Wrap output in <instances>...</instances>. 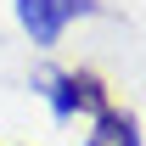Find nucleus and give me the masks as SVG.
<instances>
[{"mask_svg": "<svg viewBox=\"0 0 146 146\" xmlns=\"http://www.w3.org/2000/svg\"><path fill=\"white\" fill-rule=\"evenodd\" d=\"M90 11H101V0H17V23L45 51L62 39V28H68L73 17H90Z\"/></svg>", "mask_w": 146, "mask_h": 146, "instance_id": "f257e3e1", "label": "nucleus"}, {"mask_svg": "<svg viewBox=\"0 0 146 146\" xmlns=\"http://www.w3.org/2000/svg\"><path fill=\"white\" fill-rule=\"evenodd\" d=\"M45 96H51V112L62 118V124H68L73 112H90V118H96L101 107H112V101H107V84H101L90 68H79V73H51V79H45Z\"/></svg>", "mask_w": 146, "mask_h": 146, "instance_id": "f03ea898", "label": "nucleus"}, {"mask_svg": "<svg viewBox=\"0 0 146 146\" xmlns=\"http://www.w3.org/2000/svg\"><path fill=\"white\" fill-rule=\"evenodd\" d=\"M84 146H141V118L118 112V107H101L96 112V129L84 135Z\"/></svg>", "mask_w": 146, "mask_h": 146, "instance_id": "7ed1b4c3", "label": "nucleus"}]
</instances>
